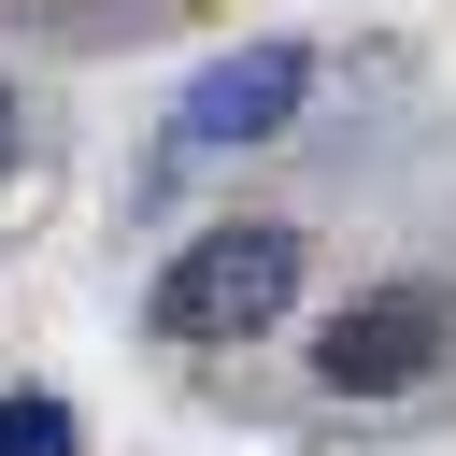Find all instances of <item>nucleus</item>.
Here are the masks:
<instances>
[{"instance_id":"1","label":"nucleus","mask_w":456,"mask_h":456,"mask_svg":"<svg viewBox=\"0 0 456 456\" xmlns=\"http://www.w3.org/2000/svg\"><path fill=\"white\" fill-rule=\"evenodd\" d=\"M285 299H299V228H285V214H242V228H200V242L157 271L142 328H157V342H242V328H271Z\"/></svg>"},{"instance_id":"2","label":"nucleus","mask_w":456,"mask_h":456,"mask_svg":"<svg viewBox=\"0 0 456 456\" xmlns=\"http://www.w3.org/2000/svg\"><path fill=\"white\" fill-rule=\"evenodd\" d=\"M442 356H456V285L399 271V285L342 299V328L314 342V385L328 399H413V385H442Z\"/></svg>"},{"instance_id":"3","label":"nucleus","mask_w":456,"mask_h":456,"mask_svg":"<svg viewBox=\"0 0 456 456\" xmlns=\"http://www.w3.org/2000/svg\"><path fill=\"white\" fill-rule=\"evenodd\" d=\"M299 86H314V57H299V43H242V57H214V71L185 86L171 142H185V157H228V142H271V128L299 114Z\"/></svg>"},{"instance_id":"4","label":"nucleus","mask_w":456,"mask_h":456,"mask_svg":"<svg viewBox=\"0 0 456 456\" xmlns=\"http://www.w3.org/2000/svg\"><path fill=\"white\" fill-rule=\"evenodd\" d=\"M71 442H86V428H71V399H43V385H28V399H0V456H71Z\"/></svg>"},{"instance_id":"5","label":"nucleus","mask_w":456,"mask_h":456,"mask_svg":"<svg viewBox=\"0 0 456 456\" xmlns=\"http://www.w3.org/2000/svg\"><path fill=\"white\" fill-rule=\"evenodd\" d=\"M0 171H14V86H0Z\"/></svg>"}]
</instances>
